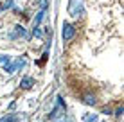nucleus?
<instances>
[{
    "label": "nucleus",
    "mask_w": 124,
    "mask_h": 122,
    "mask_svg": "<svg viewBox=\"0 0 124 122\" xmlns=\"http://www.w3.org/2000/svg\"><path fill=\"white\" fill-rule=\"evenodd\" d=\"M20 120H22L20 115H6L0 119V122H20Z\"/></svg>",
    "instance_id": "20e7f679"
},
{
    "label": "nucleus",
    "mask_w": 124,
    "mask_h": 122,
    "mask_svg": "<svg viewBox=\"0 0 124 122\" xmlns=\"http://www.w3.org/2000/svg\"><path fill=\"white\" fill-rule=\"evenodd\" d=\"M83 122H99V117L93 113H86V115H83Z\"/></svg>",
    "instance_id": "39448f33"
},
{
    "label": "nucleus",
    "mask_w": 124,
    "mask_h": 122,
    "mask_svg": "<svg viewBox=\"0 0 124 122\" xmlns=\"http://www.w3.org/2000/svg\"><path fill=\"white\" fill-rule=\"evenodd\" d=\"M41 9H47V6H49V0H41Z\"/></svg>",
    "instance_id": "4468645a"
},
{
    "label": "nucleus",
    "mask_w": 124,
    "mask_h": 122,
    "mask_svg": "<svg viewBox=\"0 0 124 122\" xmlns=\"http://www.w3.org/2000/svg\"><path fill=\"white\" fill-rule=\"evenodd\" d=\"M102 122H106V120H102Z\"/></svg>",
    "instance_id": "f3484780"
},
{
    "label": "nucleus",
    "mask_w": 124,
    "mask_h": 122,
    "mask_svg": "<svg viewBox=\"0 0 124 122\" xmlns=\"http://www.w3.org/2000/svg\"><path fill=\"white\" fill-rule=\"evenodd\" d=\"M15 34H16V36H27L23 25H16V27H15Z\"/></svg>",
    "instance_id": "6e6552de"
},
{
    "label": "nucleus",
    "mask_w": 124,
    "mask_h": 122,
    "mask_svg": "<svg viewBox=\"0 0 124 122\" xmlns=\"http://www.w3.org/2000/svg\"><path fill=\"white\" fill-rule=\"evenodd\" d=\"M74 34H76V27H74V25H72V23L65 22V23H63V31H61L63 41H70L72 38H74Z\"/></svg>",
    "instance_id": "f03ea898"
},
{
    "label": "nucleus",
    "mask_w": 124,
    "mask_h": 122,
    "mask_svg": "<svg viewBox=\"0 0 124 122\" xmlns=\"http://www.w3.org/2000/svg\"><path fill=\"white\" fill-rule=\"evenodd\" d=\"M102 113H104V115H112V110H110V108H102Z\"/></svg>",
    "instance_id": "2eb2a0df"
},
{
    "label": "nucleus",
    "mask_w": 124,
    "mask_h": 122,
    "mask_svg": "<svg viewBox=\"0 0 124 122\" xmlns=\"http://www.w3.org/2000/svg\"><path fill=\"white\" fill-rule=\"evenodd\" d=\"M0 63H4V65H9V63H11V57L6 56V54H2V56H0Z\"/></svg>",
    "instance_id": "f8f14e48"
},
{
    "label": "nucleus",
    "mask_w": 124,
    "mask_h": 122,
    "mask_svg": "<svg viewBox=\"0 0 124 122\" xmlns=\"http://www.w3.org/2000/svg\"><path fill=\"white\" fill-rule=\"evenodd\" d=\"M122 113H124V108H122V106H119L117 110H115V117H117V119H121Z\"/></svg>",
    "instance_id": "ddd939ff"
},
{
    "label": "nucleus",
    "mask_w": 124,
    "mask_h": 122,
    "mask_svg": "<svg viewBox=\"0 0 124 122\" xmlns=\"http://www.w3.org/2000/svg\"><path fill=\"white\" fill-rule=\"evenodd\" d=\"M59 122H65V120H59Z\"/></svg>",
    "instance_id": "dca6fc26"
},
{
    "label": "nucleus",
    "mask_w": 124,
    "mask_h": 122,
    "mask_svg": "<svg viewBox=\"0 0 124 122\" xmlns=\"http://www.w3.org/2000/svg\"><path fill=\"white\" fill-rule=\"evenodd\" d=\"M32 36H34V38H41V36H43L41 29H40V27H34V29H32Z\"/></svg>",
    "instance_id": "9b49d317"
},
{
    "label": "nucleus",
    "mask_w": 124,
    "mask_h": 122,
    "mask_svg": "<svg viewBox=\"0 0 124 122\" xmlns=\"http://www.w3.org/2000/svg\"><path fill=\"white\" fill-rule=\"evenodd\" d=\"M15 7V2L13 0H6V2L2 4V9H13Z\"/></svg>",
    "instance_id": "9d476101"
},
{
    "label": "nucleus",
    "mask_w": 124,
    "mask_h": 122,
    "mask_svg": "<svg viewBox=\"0 0 124 122\" xmlns=\"http://www.w3.org/2000/svg\"><path fill=\"white\" fill-rule=\"evenodd\" d=\"M45 18V9H41V11H38V14H36V18H34V27H38L40 25V22Z\"/></svg>",
    "instance_id": "423d86ee"
},
{
    "label": "nucleus",
    "mask_w": 124,
    "mask_h": 122,
    "mask_svg": "<svg viewBox=\"0 0 124 122\" xmlns=\"http://www.w3.org/2000/svg\"><path fill=\"white\" fill-rule=\"evenodd\" d=\"M83 102L88 104V106H93L97 100H95V97H93V95H83Z\"/></svg>",
    "instance_id": "0eeeda50"
},
{
    "label": "nucleus",
    "mask_w": 124,
    "mask_h": 122,
    "mask_svg": "<svg viewBox=\"0 0 124 122\" xmlns=\"http://www.w3.org/2000/svg\"><path fill=\"white\" fill-rule=\"evenodd\" d=\"M25 63H27V61H25V57L22 56V57H18V59L15 61V65H16V68H23V66H25Z\"/></svg>",
    "instance_id": "1a4fd4ad"
},
{
    "label": "nucleus",
    "mask_w": 124,
    "mask_h": 122,
    "mask_svg": "<svg viewBox=\"0 0 124 122\" xmlns=\"http://www.w3.org/2000/svg\"><path fill=\"white\" fill-rule=\"evenodd\" d=\"M32 85H34V79H32V77H29V75L22 77V81H20V86L25 88V90H27V88H31Z\"/></svg>",
    "instance_id": "7ed1b4c3"
},
{
    "label": "nucleus",
    "mask_w": 124,
    "mask_h": 122,
    "mask_svg": "<svg viewBox=\"0 0 124 122\" xmlns=\"http://www.w3.org/2000/svg\"><path fill=\"white\" fill-rule=\"evenodd\" d=\"M83 4L85 0H70L68 2V14L74 16V18H79L83 14Z\"/></svg>",
    "instance_id": "f257e3e1"
}]
</instances>
